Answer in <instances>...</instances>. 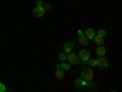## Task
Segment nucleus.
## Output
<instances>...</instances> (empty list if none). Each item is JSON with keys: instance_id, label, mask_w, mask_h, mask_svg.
I'll return each mask as SVG.
<instances>
[{"instance_id": "1", "label": "nucleus", "mask_w": 122, "mask_h": 92, "mask_svg": "<svg viewBox=\"0 0 122 92\" xmlns=\"http://www.w3.org/2000/svg\"><path fill=\"white\" fill-rule=\"evenodd\" d=\"M93 77H94V73L92 68H83L82 69V74H81V79L84 80V81H93Z\"/></svg>"}, {"instance_id": "2", "label": "nucleus", "mask_w": 122, "mask_h": 92, "mask_svg": "<svg viewBox=\"0 0 122 92\" xmlns=\"http://www.w3.org/2000/svg\"><path fill=\"white\" fill-rule=\"evenodd\" d=\"M77 57H78V59H79L81 61H82V65H86V63L88 61V59L90 58V53H89L88 49L83 48V49H81L79 52H78Z\"/></svg>"}, {"instance_id": "3", "label": "nucleus", "mask_w": 122, "mask_h": 92, "mask_svg": "<svg viewBox=\"0 0 122 92\" xmlns=\"http://www.w3.org/2000/svg\"><path fill=\"white\" fill-rule=\"evenodd\" d=\"M66 61H67V63H70L71 65H77V64L79 63V59H78L77 54H75V53L71 52V53H68V54H67Z\"/></svg>"}, {"instance_id": "4", "label": "nucleus", "mask_w": 122, "mask_h": 92, "mask_svg": "<svg viewBox=\"0 0 122 92\" xmlns=\"http://www.w3.org/2000/svg\"><path fill=\"white\" fill-rule=\"evenodd\" d=\"M97 66H99L100 69H107L109 68V63L104 57H99L97 59Z\"/></svg>"}, {"instance_id": "5", "label": "nucleus", "mask_w": 122, "mask_h": 92, "mask_svg": "<svg viewBox=\"0 0 122 92\" xmlns=\"http://www.w3.org/2000/svg\"><path fill=\"white\" fill-rule=\"evenodd\" d=\"M73 47H75V43L72 42V40H68V42H66L65 44H64V53L65 54H68V53H71L72 52V49H73Z\"/></svg>"}, {"instance_id": "6", "label": "nucleus", "mask_w": 122, "mask_h": 92, "mask_svg": "<svg viewBox=\"0 0 122 92\" xmlns=\"http://www.w3.org/2000/svg\"><path fill=\"white\" fill-rule=\"evenodd\" d=\"M44 14H45V11H44L43 6H37V7L33 10V16H34V17H43Z\"/></svg>"}, {"instance_id": "7", "label": "nucleus", "mask_w": 122, "mask_h": 92, "mask_svg": "<svg viewBox=\"0 0 122 92\" xmlns=\"http://www.w3.org/2000/svg\"><path fill=\"white\" fill-rule=\"evenodd\" d=\"M70 68H71V64L67 63V61H62L61 64H56V69H61V70H64V71L70 70Z\"/></svg>"}, {"instance_id": "8", "label": "nucleus", "mask_w": 122, "mask_h": 92, "mask_svg": "<svg viewBox=\"0 0 122 92\" xmlns=\"http://www.w3.org/2000/svg\"><path fill=\"white\" fill-rule=\"evenodd\" d=\"M78 42H79V44H81V46H83V47H88V44H89V39L83 34V36H79V37H78Z\"/></svg>"}, {"instance_id": "9", "label": "nucleus", "mask_w": 122, "mask_h": 92, "mask_svg": "<svg viewBox=\"0 0 122 92\" xmlns=\"http://www.w3.org/2000/svg\"><path fill=\"white\" fill-rule=\"evenodd\" d=\"M93 40H94V43L95 44H98L99 47L100 46H104V37H101V36H99V34H95L94 36V38H93Z\"/></svg>"}, {"instance_id": "10", "label": "nucleus", "mask_w": 122, "mask_h": 92, "mask_svg": "<svg viewBox=\"0 0 122 92\" xmlns=\"http://www.w3.org/2000/svg\"><path fill=\"white\" fill-rule=\"evenodd\" d=\"M84 36H86L88 39H93L94 36H95V31H94L93 28H90V27H89V28L86 29V34H84Z\"/></svg>"}, {"instance_id": "11", "label": "nucleus", "mask_w": 122, "mask_h": 92, "mask_svg": "<svg viewBox=\"0 0 122 92\" xmlns=\"http://www.w3.org/2000/svg\"><path fill=\"white\" fill-rule=\"evenodd\" d=\"M55 76H56V79H59V80H62V79L65 77V71L61 70V69H56Z\"/></svg>"}, {"instance_id": "12", "label": "nucleus", "mask_w": 122, "mask_h": 92, "mask_svg": "<svg viewBox=\"0 0 122 92\" xmlns=\"http://www.w3.org/2000/svg\"><path fill=\"white\" fill-rule=\"evenodd\" d=\"M105 53H106V50H105V47L104 46H100L97 48V54L99 57H105Z\"/></svg>"}, {"instance_id": "13", "label": "nucleus", "mask_w": 122, "mask_h": 92, "mask_svg": "<svg viewBox=\"0 0 122 92\" xmlns=\"http://www.w3.org/2000/svg\"><path fill=\"white\" fill-rule=\"evenodd\" d=\"M87 64H88V66H95V65H97V59H94V58H89L88 61H87Z\"/></svg>"}, {"instance_id": "14", "label": "nucleus", "mask_w": 122, "mask_h": 92, "mask_svg": "<svg viewBox=\"0 0 122 92\" xmlns=\"http://www.w3.org/2000/svg\"><path fill=\"white\" fill-rule=\"evenodd\" d=\"M82 79H81V77H78V79H76V81H75V87L76 88H81V87H82Z\"/></svg>"}, {"instance_id": "15", "label": "nucleus", "mask_w": 122, "mask_h": 92, "mask_svg": "<svg viewBox=\"0 0 122 92\" xmlns=\"http://www.w3.org/2000/svg\"><path fill=\"white\" fill-rule=\"evenodd\" d=\"M86 87H88V88H90V90H94V88H97V84L93 82V81H88L87 85H86Z\"/></svg>"}, {"instance_id": "16", "label": "nucleus", "mask_w": 122, "mask_h": 92, "mask_svg": "<svg viewBox=\"0 0 122 92\" xmlns=\"http://www.w3.org/2000/svg\"><path fill=\"white\" fill-rule=\"evenodd\" d=\"M43 9H44V11H50V10L53 9V4L45 3V4H43Z\"/></svg>"}, {"instance_id": "17", "label": "nucleus", "mask_w": 122, "mask_h": 92, "mask_svg": "<svg viewBox=\"0 0 122 92\" xmlns=\"http://www.w3.org/2000/svg\"><path fill=\"white\" fill-rule=\"evenodd\" d=\"M66 58H67V55H66L65 53H60V54L57 55V59H59L60 61H66Z\"/></svg>"}, {"instance_id": "18", "label": "nucleus", "mask_w": 122, "mask_h": 92, "mask_svg": "<svg viewBox=\"0 0 122 92\" xmlns=\"http://www.w3.org/2000/svg\"><path fill=\"white\" fill-rule=\"evenodd\" d=\"M98 34L105 38V36H106V31H105V29H103V28H100V29L98 31Z\"/></svg>"}, {"instance_id": "19", "label": "nucleus", "mask_w": 122, "mask_h": 92, "mask_svg": "<svg viewBox=\"0 0 122 92\" xmlns=\"http://www.w3.org/2000/svg\"><path fill=\"white\" fill-rule=\"evenodd\" d=\"M0 92H6V86L3 82H0Z\"/></svg>"}, {"instance_id": "20", "label": "nucleus", "mask_w": 122, "mask_h": 92, "mask_svg": "<svg viewBox=\"0 0 122 92\" xmlns=\"http://www.w3.org/2000/svg\"><path fill=\"white\" fill-rule=\"evenodd\" d=\"M37 6H43V0H36Z\"/></svg>"}, {"instance_id": "21", "label": "nucleus", "mask_w": 122, "mask_h": 92, "mask_svg": "<svg viewBox=\"0 0 122 92\" xmlns=\"http://www.w3.org/2000/svg\"><path fill=\"white\" fill-rule=\"evenodd\" d=\"M77 34H78V36H83L84 33H83V31H82V29H78V31H77Z\"/></svg>"}, {"instance_id": "22", "label": "nucleus", "mask_w": 122, "mask_h": 92, "mask_svg": "<svg viewBox=\"0 0 122 92\" xmlns=\"http://www.w3.org/2000/svg\"><path fill=\"white\" fill-rule=\"evenodd\" d=\"M109 92H117V91H115V90H111V91H109Z\"/></svg>"}]
</instances>
